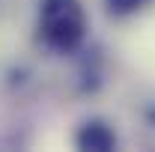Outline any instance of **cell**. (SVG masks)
<instances>
[{
  "mask_svg": "<svg viewBox=\"0 0 155 152\" xmlns=\"http://www.w3.org/2000/svg\"><path fill=\"white\" fill-rule=\"evenodd\" d=\"M42 33L57 51H72L87 33V15L81 0H42Z\"/></svg>",
  "mask_w": 155,
  "mask_h": 152,
  "instance_id": "1",
  "label": "cell"
},
{
  "mask_svg": "<svg viewBox=\"0 0 155 152\" xmlns=\"http://www.w3.org/2000/svg\"><path fill=\"white\" fill-rule=\"evenodd\" d=\"M78 146L81 149H93V152H104L116 146V134L104 125V122H87L78 131Z\"/></svg>",
  "mask_w": 155,
  "mask_h": 152,
  "instance_id": "2",
  "label": "cell"
},
{
  "mask_svg": "<svg viewBox=\"0 0 155 152\" xmlns=\"http://www.w3.org/2000/svg\"><path fill=\"white\" fill-rule=\"evenodd\" d=\"M143 3H146V0H104V6H107L114 15H131Z\"/></svg>",
  "mask_w": 155,
  "mask_h": 152,
  "instance_id": "3",
  "label": "cell"
}]
</instances>
